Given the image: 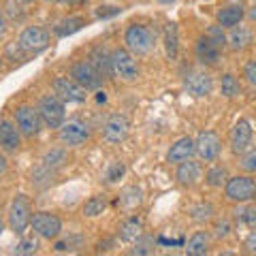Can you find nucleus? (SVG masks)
Masks as SVG:
<instances>
[{
	"label": "nucleus",
	"instance_id": "1",
	"mask_svg": "<svg viewBox=\"0 0 256 256\" xmlns=\"http://www.w3.org/2000/svg\"><path fill=\"white\" fill-rule=\"evenodd\" d=\"M124 43L126 50L134 56H146L154 50L156 45V32L143 26V24H130L124 32Z\"/></svg>",
	"mask_w": 256,
	"mask_h": 256
},
{
	"label": "nucleus",
	"instance_id": "2",
	"mask_svg": "<svg viewBox=\"0 0 256 256\" xmlns=\"http://www.w3.org/2000/svg\"><path fill=\"white\" fill-rule=\"evenodd\" d=\"M224 194H226L228 201L233 203H250L256 198V182L250 175H235V178H228L224 184Z\"/></svg>",
	"mask_w": 256,
	"mask_h": 256
},
{
	"label": "nucleus",
	"instance_id": "3",
	"mask_svg": "<svg viewBox=\"0 0 256 256\" xmlns=\"http://www.w3.org/2000/svg\"><path fill=\"white\" fill-rule=\"evenodd\" d=\"M6 218H9V226H11L13 233L22 235L32 222L30 198L26 194H15L11 205H9V214H6Z\"/></svg>",
	"mask_w": 256,
	"mask_h": 256
},
{
	"label": "nucleus",
	"instance_id": "4",
	"mask_svg": "<svg viewBox=\"0 0 256 256\" xmlns=\"http://www.w3.org/2000/svg\"><path fill=\"white\" fill-rule=\"evenodd\" d=\"M111 62H114V75L122 82H134L139 77V64L134 60V54H130L124 47L111 52Z\"/></svg>",
	"mask_w": 256,
	"mask_h": 256
},
{
	"label": "nucleus",
	"instance_id": "5",
	"mask_svg": "<svg viewBox=\"0 0 256 256\" xmlns=\"http://www.w3.org/2000/svg\"><path fill=\"white\" fill-rule=\"evenodd\" d=\"M18 45L24 54H41L50 47V30L43 26H28L26 30H22Z\"/></svg>",
	"mask_w": 256,
	"mask_h": 256
},
{
	"label": "nucleus",
	"instance_id": "6",
	"mask_svg": "<svg viewBox=\"0 0 256 256\" xmlns=\"http://www.w3.org/2000/svg\"><path fill=\"white\" fill-rule=\"evenodd\" d=\"M36 109H38V114H41V120L45 122V126L60 128L64 124V116H66V111H64V100L60 98V96H56V94L43 96Z\"/></svg>",
	"mask_w": 256,
	"mask_h": 256
},
{
	"label": "nucleus",
	"instance_id": "7",
	"mask_svg": "<svg viewBox=\"0 0 256 256\" xmlns=\"http://www.w3.org/2000/svg\"><path fill=\"white\" fill-rule=\"evenodd\" d=\"M70 77L75 79L79 86H84L86 90H98L105 82V77L98 73V68L92 64V60H79L70 68Z\"/></svg>",
	"mask_w": 256,
	"mask_h": 256
},
{
	"label": "nucleus",
	"instance_id": "8",
	"mask_svg": "<svg viewBox=\"0 0 256 256\" xmlns=\"http://www.w3.org/2000/svg\"><path fill=\"white\" fill-rule=\"evenodd\" d=\"M30 226L43 239H58L62 233V220L56 214H50V212H34L32 214Z\"/></svg>",
	"mask_w": 256,
	"mask_h": 256
},
{
	"label": "nucleus",
	"instance_id": "9",
	"mask_svg": "<svg viewBox=\"0 0 256 256\" xmlns=\"http://www.w3.org/2000/svg\"><path fill=\"white\" fill-rule=\"evenodd\" d=\"M54 94L56 96H60V98L64 102H84L86 100V88L84 86H79L73 77H56L54 79Z\"/></svg>",
	"mask_w": 256,
	"mask_h": 256
},
{
	"label": "nucleus",
	"instance_id": "10",
	"mask_svg": "<svg viewBox=\"0 0 256 256\" xmlns=\"http://www.w3.org/2000/svg\"><path fill=\"white\" fill-rule=\"evenodd\" d=\"M15 124L22 130V134H26V137H34L41 130V114H38V109L30 107V105H22L15 109Z\"/></svg>",
	"mask_w": 256,
	"mask_h": 256
},
{
	"label": "nucleus",
	"instance_id": "11",
	"mask_svg": "<svg viewBox=\"0 0 256 256\" xmlns=\"http://www.w3.org/2000/svg\"><path fill=\"white\" fill-rule=\"evenodd\" d=\"M194 146H196V154L201 156V160H205V162L216 160L222 152V141L218 137V132H214V130L198 132V137L194 139Z\"/></svg>",
	"mask_w": 256,
	"mask_h": 256
},
{
	"label": "nucleus",
	"instance_id": "12",
	"mask_svg": "<svg viewBox=\"0 0 256 256\" xmlns=\"http://www.w3.org/2000/svg\"><path fill=\"white\" fill-rule=\"evenodd\" d=\"M184 90L192 96H196V98H201V96L212 94L214 79L207 70H190V73L184 77Z\"/></svg>",
	"mask_w": 256,
	"mask_h": 256
},
{
	"label": "nucleus",
	"instance_id": "13",
	"mask_svg": "<svg viewBox=\"0 0 256 256\" xmlns=\"http://www.w3.org/2000/svg\"><path fill=\"white\" fill-rule=\"evenodd\" d=\"M252 124L248 120H237L233 130H230V152L233 154H244V152L252 146Z\"/></svg>",
	"mask_w": 256,
	"mask_h": 256
},
{
	"label": "nucleus",
	"instance_id": "14",
	"mask_svg": "<svg viewBox=\"0 0 256 256\" xmlns=\"http://www.w3.org/2000/svg\"><path fill=\"white\" fill-rule=\"evenodd\" d=\"M88 139H90V128H88V124L79 122V120H73V122L60 126V141L70 148L84 146Z\"/></svg>",
	"mask_w": 256,
	"mask_h": 256
},
{
	"label": "nucleus",
	"instance_id": "15",
	"mask_svg": "<svg viewBox=\"0 0 256 256\" xmlns=\"http://www.w3.org/2000/svg\"><path fill=\"white\" fill-rule=\"evenodd\" d=\"M128 130H130V122L124 118V116H111L105 126H102V137H105V141L109 143H120V141H124L128 137Z\"/></svg>",
	"mask_w": 256,
	"mask_h": 256
},
{
	"label": "nucleus",
	"instance_id": "16",
	"mask_svg": "<svg viewBox=\"0 0 256 256\" xmlns=\"http://www.w3.org/2000/svg\"><path fill=\"white\" fill-rule=\"evenodd\" d=\"M196 154V146H194V139H190V137H182L178 139L171 146L169 150V154H166V160H169L171 164H180L184 162V160H188Z\"/></svg>",
	"mask_w": 256,
	"mask_h": 256
},
{
	"label": "nucleus",
	"instance_id": "17",
	"mask_svg": "<svg viewBox=\"0 0 256 256\" xmlns=\"http://www.w3.org/2000/svg\"><path fill=\"white\" fill-rule=\"evenodd\" d=\"M20 132L22 130L13 122H9V120H2V122H0V148H2L4 152L20 150V146H22Z\"/></svg>",
	"mask_w": 256,
	"mask_h": 256
},
{
	"label": "nucleus",
	"instance_id": "18",
	"mask_svg": "<svg viewBox=\"0 0 256 256\" xmlns=\"http://www.w3.org/2000/svg\"><path fill=\"white\" fill-rule=\"evenodd\" d=\"M201 162H196V160H184V162H180L178 166V173H175V178H178V182L182 184V186H194V184L201 180Z\"/></svg>",
	"mask_w": 256,
	"mask_h": 256
},
{
	"label": "nucleus",
	"instance_id": "19",
	"mask_svg": "<svg viewBox=\"0 0 256 256\" xmlns=\"http://www.w3.org/2000/svg\"><path fill=\"white\" fill-rule=\"evenodd\" d=\"M220 52L222 50L207 34L196 41V58H198V62H201V64H207V66L216 64L220 60Z\"/></svg>",
	"mask_w": 256,
	"mask_h": 256
},
{
	"label": "nucleus",
	"instance_id": "20",
	"mask_svg": "<svg viewBox=\"0 0 256 256\" xmlns=\"http://www.w3.org/2000/svg\"><path fill=\"white\" fill-rule=\"evenodd\" d=\"M90 60L96 68H98V73L105 77V79H111L114 75V62H111V52L107 47H94L92 54H90Z\"/></svg>",
	"mask_w": 256,
	"mask_h": 256
},
{
	"label": "nucleus",
	"instance_id": "21",
	"mask_svg": "<svg viewBox=\"0 0 256 256\" xmlns=\"http://www.w3.org/2000/svg\"><path fill=\"white\" fill-rule=\"evenodd\" d=\"M226 41L230 43V47H233L235 52H244V50H248V47L252 45V41H254V32L248 28V26H233L230 28V34L226 36Z\"/></svg>",
	"mask_w": 256,
	"mask_h": 256
},
{
	"label": "nucleus",
	"instance_id": "22",
	"mask_svg": "<svg viewBox=\"0 0 256 256\" xmlns=\"http://www.w3.org/2000/svg\"><path fill=\"white\" fill-rule=\"evenodd\" d=\"M118 235L126 244L137 242V239L143 235V222H141V218H137V216H130V218H126L122 224H120Z\"/></svg>",
	"mask_w": 256,
	"mask_h": 256
},
{
	"label": "nucleus",
	"instance_id": "23",
	"mask_svg": "<svg viewBox=\"0 0 256 256\" xmlns=\"http://www.w3.org/2000/svg\"><path fill=\"white\" fill-rule=\"evenodd\" d=\"M162 41H164V52H166V58H175L180 50V34H178V24H164V30H162Z\"/></svg>",
	"mask_w": 256,
	"mask_h": 256
},
{
	"label": "nucleus",
	"instance_id": "24",
	"mask_svg": "<svg viewBox=\"0 0 256 256\" xmlns=\"http://www.w3.org/2000/svg\"><path fill=\"white\" fill-rule=\"evenodd\" d=\"M244 6L242 4H230L218 11V24L222 28H233L244 20Z\"/></svg>",
	"mask_w": 256,
	"mask_h": 256
},
{
	"label": "nucleus",
	"instance_id": "25",
	"mask_svg": "<svg viewBox=\"0 0 256 256\" xmlns=\"http://www.w3.org/2000/svg\"><path fill=\"white\" fill-rule=\"evenodd\" d=\"M207 248H210V235H207L205 230H198V233H194L188 239L186 254H190V256H203V254H207Z\"/></svg>",
	"mask_w": 256,
	"mask_h": 256
},
{
	"label": "nucleus",
	"instance_id": "26",
	"mask_svg": "<svg viewBox=\"0 0 256 256\" xmlns=\"http://www.w3.org/2000/svg\"><path fill=\"white\" fill-rule=\"evenodd\" d=\"M84 26H86V20H84V18H79V15H73V18L62 20L58 26L54 28V32H56V36L64 38V36H70V34H75V32H79Z\"/></svg>",
	"mask_w": 256,
	"mask_h": 256
},
{
	"label": "nucleus",
	"instance_id": "27",
	"mask_svg": "<svg viewBox=\"0 0 256 256\" xmlns=\"http://www.w3.org/2000/svg\"><path fill=\"white\" fill-rule=\"evenodd\" d=\"M105 210H107V198L102 194H94L84 203L82 212H84V216H88V218H96V216L105 214Z\"/></svg>",
	"mask_w": 256,
	"mask_h": 256
},
{
	"label": "nucleus",
	"instance_id": "28",
	"mask_svg": "<svg viewBox=\"0 0 256 256\" xmlns=\"http://www.w3.org/2000/svg\"><path fill=\"white\" fill-rule=\"evenodd\" d=\"M143 201V190L139 186H128L124 192H122V196H120V205L122 207H128V210H134L137 205H141Z\"/></svg>",
	"mask_w": 256,
	"mask_h": 256
},
{
	"label": "nucleus",
	"instance_id": "29",
	"mask_svg": "<svg viewBox=\"0 0 256 256\" xmlns=\"http://www.w3.org/2000/svg\"><path fill=\"white\" fill-rule=\"evenodd\" d=\"M226 180H228V175L222 164H214L205 173V182H207V186H212V188H220L222 184H226Z\"/></svg>",
	"mask_w": 256,
	"mask_h": 256
},
{
	"label": "nucleus",
	"instance_id": "30",
	"mask_svg": "<svg viewBox=\"0 0 256 256\" xmlns=\"http://www.w3.org/2000/svg\"><path fill=\"white\" fill-rule=\"evenodd\" d=\"M64 162H66V150H64V148L50 150L43 156V164L50 166V169H58V166H62Z\"/></svg>",
	"mask_w": 256,
	"mask_h": 256
},
{
	"label": "nucleus",
	"instance_id": "31",
	"mask_svg": "<svg viewBox=\"0 0 256 256\" xmlns=\"http://www.w3.org/2000/svg\"><path fill=\"white\" fill-rule=\"evenodd\" d=\"M220 90H222V94L226 96V98H235V96L242 92V86H239V82H237V77H235V75L226 73V75H222Z\"/></svg>",
	"mask_w": 256,
	"mask_h": 256
},
{
	"label": "nucleus",
	"instance_id": "32",
	"mask_svg": "<svg viewBox=\"0 0 256 256\" xmlns=\"http://www.w3.org/2000/svg\"><path fill=\"white\" fill-rule=\"evenodd\" d=\"M190 218L194 222H207L214 218V205L212 203H198L190 210Z\"/></svg>",
	"mask_w": 256,
	"mask_h": 256
},
{
	"label": "nucleus",
	"instance_id": "33",
	"mask_svg": "<svg viewBox=\"0 0 256 256\" xmlns=\"http://www.w3.org/2000/svg\"><path fill=\"white\" fill-rule=\"evenodd\" d=\"M239 166L246 173H256V148H248L242 158H239Z\"/></svg>",
	"mask_w": 256,
	"mask_h": 256
},
{
	"label": "nucleus",
	"instance_id": "34",
	"mask_svg": "<svg viewBox=\"0 0 256 256\" xmlns=\"http://www.w3.org/2000/svg\"><path fill=\"white\" fill-rule=\"evenodd\" d=\"M38 250V242L34 237H28V239H24V242H20L18 246H15V250H13V254H34Z\"/></svg>",
	"mask_w": 256,
	"mask_h": 256
},
{
	"label": "nucleus",
	"instance_id": "35",
	"mask_svg": "<svg viewBox=\"0 0 256 256\" xmlns=\"http://www.w3.org/2000/svg\"><path fill=\"white\" fill-rule=\"evenodd\" d=\"M124 173H126V164L124 162H114V164L109 166V171H107V182L109 184H116L118 180L124 178Z\"/></svg>",
	"mask_w": 256,
	"mask_h": 256
},
{
	"label": "nucleus",
	"instance_id": "36",
	"mask_svg": "<svg viewBox=\"0 0 256 256\" xmlns=\"http://www.w3.org/2000/svg\"><path fill=\"white\" fill-rule=\"evenodd\" d=\"M122 13V6H114V4H102L96 9V18L98 20H107V18H116Z\"/></svg>",
	"mask_w": 256,
	"mask_h": 256
},
{
	"label": "nucleus",
	"instance_id": "37",
	"mask_svg": "<svg viewBox=\"0 0 256 256\" xmlns=\"http://www.w3.org/2000/svg\"><path fill=\"white\" fill-rule=\"evenodd\" d=\"M207 36H210L212 41L220 47V50H224V45H226V36H224V32H222V26H212L210 30H207Z\"/></svg>",
	"mask_w": 256,
	"mask_h": 256
},
{
	"label": "nucleus",
	"instance_id": "38",
	"mask_svg": "<svg viewBox=\"0 0 256 256\" xmlns=\"http://www.w3.org/2000/svg\"><path fill=\"white\" fill-rule=\"evenodd\" d=\"M152 252H154V248H152V244H150L148 237L143 239V242H141V237H139V239H137V246H134L132 250H130V254H152Z\"/></svg>",
	"mask_w": 256,
	"mask_h": 256
},
{
	"label": "nucleus",
	"instance_id": "39",
	"mask_svg": "<svg viewBox=\"0 0 256 256\" xmlns=\"http://www.w3.org/2000/svg\"><path fill=\"white\" fill-rule=\"evenodd\" d=\"M228 233H230V222H228V220H222V222H218V224H216V228H214V235L218 237V239L226 237Z\"/></svg>",
	"mask_w": 256,
	"mask_h": 256
},
{
	"label": "nucleus",
	"instance_id": "40",
	"mask_svg": "<svg viewBox=\"0 0 256 256\" xmlns=\"http://www.w3.org/2000/svg\"><path fill=\"white\" fill-rule=\"evenodd\" d=\"M242 222H246L250 228H256V207H246Z\"/></svg>",
	"mask_w": 256,
	"mask_h": 256
},
{
	"label": "nucleus",
	"instance_id": "41",
	"mask_svg": "<svg viewBox=\"0 0 256 256\" xmlns=\"http://www.w3.org/2000/svg\"><path fill=\"white\" fill-rule=\"evenodd\" d=\"M244 75H246V79H248V82H250L252 86H256V60H250V62L246 64Z\"/></svg>",
	"mask_w": 256,
	"mask_h": 256
},
{
	"label": "nucleus",
	"instance_id": "42",
	"mask_svg": "<svg viewBox=\"0 0 256 256\" xmlns=\"http://www.w3.org/2000/svg\"><path fill=\"white\" fill-rule=\"evenodd\" d=\"M244 248H246V252H248V254H256V228H252V233L246 237Z\"/></svg>",
	"mask_w": 256,
	"mask_h": 256
},
{
	"label": "nucleus",
	"instance_id": "43",
	"mask_svg": "<svg viewBox=\"0 0 256 256\" xmlns=\"http://www.w3.org/2000/svg\"><path fill=\"white\" fill-rule=\"evenodd\" d=\"M4 32H6V22H4L2 15H0V38L4 36Z\"/></svg>",
	"mask_w": 256,
	"mask_h": 256
},
{
	"label": "nucleus",
	"instance_id": "44",
	"mask_svg": "<svg viewBox=\"0 0 256 256\" xmlns=\"http://www.w3.org/2000/svg\"><path fill=\"white\" fill-rule=\"evenodd\" d=\"M60 2H66V4H86L88 0H60Z\"/></svg>",
	"mask_w": 256,
	"mask_h": 256
},
{
	"label": "nucleus",
	"instance_id": "45",
	"mask_svg": "<svg viewBox=\"0 0 256 256\" xmlns=\"http://www.w3.org/2000/svg\"><path fill=\"white\" fill-rule=\"evenodd\" d=\"M4 171H6V160H4V156H0V175Z\"/></svg>",
	"mask_w": 256,
	"mask_h": 256
},
{
	"label": "nucleus",
	"instance_id": "46",
	"mask_svg": "<svg viewBox=\"0 0 256 256\" xmlns=\"http://www.w3.org/2000/svg\"><path fill=\"white\" fill-rule=\"evenodd\" d=\"M107 100V96H105V92H98V102H105Z\"/></svg>",
	"mask_w": 256,
	"mask_h": 256
},
{
	"label": "nucleus",
	"instance_id": "47",
	"mask_svg": "<svg viewBox=\"0 0 256 256\" xmlns=\"http://www.w3.org/2000/svg\"><path fill=\"white\" fill-rule=\"evenodd\" d=\"M158 2H162V4H171V2H175V0H158Z\"/></svg>",
	"mask_w": 256,
	"mask_h": 256
},
{
	"label": "nucleus",
	"instance_id": "48",
	"mask_svg": "<svg viewBox=\"0 0 256 256\" xmlns=\"http://www.w3.org/2000/svg\"><path fill=\"white\" fill-rule=\"evenodd\" d=\"M2 230H4V222L0 220V235H2Z\"/></svg>",
	"mask_w": 256,
	"mask_h": 256
},
{
	"label": "nucleus",
	"instance_id": "49",
	"mask_svg": "<svg viewBox=\"0 0 256 256\" xmlns=\"http://www.w3.org/2000/svg\"><path fill=\"white\" fill-rule=\"evenodd\" d=\"M250 18H252V20H256V9H254V11L250 13Z\"/></svg>",
	"mask_w": 256,
	"mask_h": 256
},
{
	"label": "nucleus",
	"instance_id": "50",
	"mask_svg": "<svg viewBox=\"0 0 256 256\" xmlns=\"http://www.w3.org/2000/svg\"><path fill=\"white\" fill-rule=\"evenodd\" d=\"M0 68H2V56H0Z\"/></svg>",
	"mask_w": 256,
	"mask_h": 256
}]
</instances>
